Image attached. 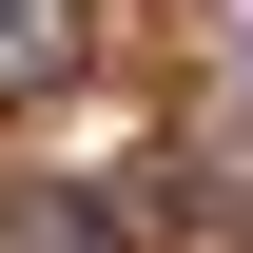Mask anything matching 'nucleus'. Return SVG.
Segmentation results:
<instances>
[{
  "label": "nucleus",
  "instance_id": "nucleus-1",
  "mask_svg": "<svg viewBox=\"0 0 253 253\" xmlns=\"http://www.w3.org/2000/svg\"><path fill=\"white\" fill-rule=\"evenodd\" d=\"M59 59V0H0V78H39Z\"/></svg>",
  "mask_w": 253,
  "mask_h": 253
}]
</instances>
